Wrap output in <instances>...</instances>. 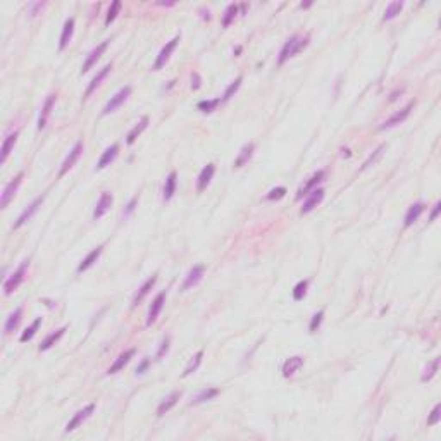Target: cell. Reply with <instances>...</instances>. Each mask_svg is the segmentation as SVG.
I'll list each match as a JSON object with an SVG mask.
<instances>
[{
  "mask_svg": "<svg viewBox=\"0 0 441 441\" xmlns=\"http://www.w3.org/2000/svg\"><path fill=\"white\" fill-rule=\"evenodd\" d=\"M307 45H309V35H305V36H302V35L289 36V38L285 42V45L281 47V50H279L278 64L279 66H283L286 60L291 59V57H295L298 52H302V50H304Z\"/></svg>",
  "mask_w": 441,
  "mask_h": 441,
  "instance_id": "6da1fadb",
  "label": "cell"
},
{
  "mask_svg": "<svg viewBox=\"0 0 441 441\" xmlns=\"http://www.w3.org/2000/svg\"><path fill=\"white\" fill-rule=\"evenodd\" d=\"M28 265H29V262L25 260L18 269H16L14 272H12L11 276H9L7 279H5V283H4V293H5V295H11L12 291H16V289L19 288V285L25 281L26 269H28Z\"/></svg>",
  "mask_w": 441,
  "mask_h": 441,
  "instance_id": "7a4b0ae2",
  "label": "cell"
},
{
  "mask_svg": "<svg viewBox=\"0 0 441 441\" xmlns=\"http://www.w3.org/2000/svg\"><path fill=\"white\" fill-rule=\"evenodd\" d=\"M23 178H25V173H19L18 176L16 178H12L11 181H9L7 184H5V188H4V191H2V198H0V207L2 208H5L9 205V202L12 200V198H14V195H16V191H18V188H19V184L23 183Z\"/></svg>",
  "mask_w": 441,
  "mask_h": 441,
  "instance_id": "3957f363",
  "label": "cell"
},
{
  "mask_svg": "<svg viewBox=\"0 0 441 441\" xmlns=\"http://www.w3.org/2000/svg\"><path fill=\"white\" fill-rule=\"evenodd\" d=\"M130 95H131V86H124V88H121L116 95L110 97V100L105 104V107H104L102 114L104 116H107V114H110V112H114L116 109H119V107L126 102V99Z\"/></svg>",
  "mask_w": 441,
  "mask_h": 441,
  "instance_id": "277c9868",
  "label": "cell"
},
{
  "mask_svg": "<svg viewBox=\"0 0 441 441\" xmlns=\"http://www.w3.org/2000/svg\"><path fill=\"white\" fill-rule=\"evenodd\" d=\"M178 43H180V36H174L171 42H167L166 45L162 47V50H160L159 55H157L156 62H154V67H152L154 71H159V69H162V67L166 66V62L169 60L171 53L174 52V49L178 47Z\"/></svg>",
  "mask_w": 441,
  "mask_h": 441,
  "instance_id": "5b68a950",
  "label": "cell"
},
{
  "mask_svg": "<svg viewBox=\"0 0 441 441\" xmlns=\"http://www.w3.org/2000/svg\"><path fill=\"white\" fill-rule=\"evenodd\" d=\"M95 412V405L93 403H90V405H86L85 409L78 410V412L73 415V419L69 420V422L66 424V433H71V431H75L76 427H79L83 422H85L86 419H88L92 414Z\"/></svg>",
  "mask_w": 441,
  "mask_h": 441,
  "instance_id": "8992f818",
  "label": "cell"
},
{
  "mask_svg": "<svg viewBox=\"0 0 441 441\" xmlns=\"http://www.w3.org/2000/svg\"><path fill=\"white\" fill-rule=\"evenodd\" d=\"M81 152H83V141L79 140V141H76V145L73 147V149H71L69 156L64 159L62 167H60V171H59V176L60 178H62L64 174H66L67 171L71 169V167H73L76 162H78V159H79V156H81Z\"/></svg>",
  "mask_w": 441,
  "mask_h": 441,
  "instance_id": "52a82bcc",
  "label": "cell"
},
{
  "mask_svg": "<svg viewBox=\"0 0 441 441\" xmlns=\"http://www.w3.org/2000/svg\"><path fill=\"white\" fill-rule=\"evenodd\" d=\"M412 109H414V102H409L402 110H398V112H395L391 117H388V119L379 126V130H388V128H393V126H396V124H402L403 121L410 116V110Z\"/></svg>",
  "mask_w": 441,
  "mask_h": 441,
  "instance_id": "ba28073f",
  "label": "cell"
},
{
  "mask_svg": "<svg viewBox=\"0 0 441 441\" xmlns=\"http://www.w3.org/2000/svg\"><path fill=\"white\" fill-rule=\"evenodd\" d=\"M43 200H45V197H38V198H35V200H33L31 204L28 205V208H25V212H23V214L19 215L18 221H16V223H14V230H19V228H21L23 224L28 223L29 219H31L33 215H35L36 212H38V208H40V205L43 204Z\"/></svg>",
  "mask_w": 441,
  "mask_h": 441,
  "instance_id": "9c48e42d",
  "label": "cell"
},
{
  "mask_svg": "<svg viewBox=\"0 0 441 441\" xmlns=\"http://www.w3.org/2000/svg\"><path fill=\"white\" fill-rule=\"evenodd\" d=\"M109 42H110V40H105V42H102V43H100V45H97L95 49H93L92 52H90V55L86 57L85 64H83V67H81V75L88 73V71L92 69L93 66H95L97 60H99L100 57H102V53L105 52V49H107V45H109Z\"/></svg>",
  "mask_w": 441,
  "mask_h": 441,
  "instance_id": "30bf717a",
  "label": "cell"
},
{
  "mask_svg": "<svg viewBox=\"0 0 441 441\" xmlns=\"http://www.w3.org/2000/svg\"><path fill=\"white\" fill-rule=\"evenodd\" d=\"M164 304H166V291L159 293L156 297V300L152 302V305H150L149 309V315H147V326H152L154 322L157 321V317H159L160 311H162Z\"/></svg>",
  "mask_w": 441,
  "mask_h": 441,
  "instance_id": "8fae6325",
  "label": "cell"
},
{
  "mask_svg": "<svg viewBox=\"0 0 441 441\" xmlns=\"http://www.w3.org/2000/svg\"><path fill=\"white\" fill-rule=\"evenodd\" d=\"M204 272H205L204 265H193V267L188 271V274H186V278H184V283H183V286H181V289H190V288H193V286H197L198 283L202 281V278H204Z\"/></svg>",
  "mask_w": 441,
  "mask_h": 441,
  "instance_id": "7c38bea8",
  "label": "cell"
},
{
  "mask_svg": "<svg viewBox=\"0 0 441 441\" xmlns=\"http://www.w3.org/2000/svg\"><path fill=\"white\" fill-rule=\"evenodd\" d=\"M322 198H324V190L322 188H315V190H312L311 193H309L307 200L304 202V205H302V214H307V212H311L312 208H315L319 204L322 202Z\"/></svg>",
  "mask_w": 441,
  "mask_h": 441,
  "instance_id": "4fadbf2b",
  "label": "cell"
},
{
  "mask_svg": "<svg viewBox=\"0 0 441 441\" xmlns=\"http://www.w3.org/2000/svg\"><path fill=\"white\" fill-rule=\"evenodd\" d=\"M322 180H324V171H317V173L312 174V176L309 178L307 183H305L304 186L298 190V195H297L298 200H300V198H304V197H307V195L311 193L312 190H315V188H317V184L321 183Z\"/></svg>",
  "mask_w": 441,
  "mask_h": 441,
  "instance_id": "5bb4252c",
  "label": "cell"
},
{
  "mask_svg": "<svg viewBox=\"0 0 441 441\" xmlns=\"http://www.w3.org/2000/svg\"><path fill=\"white\" fill-rule=\"evenodd\" d=\"M112 202H114L112 195H110L109 191H104V193L100 195L99 202H97L95 210H93V219H100L102 215H105L107 210L112 207Z\"/></svg>",
  "mask_w": 441,
  "mask_h": 441,
  "instance_id": "9a60e30c",
  "label": "cell"
},
{
  "mask_svg": "<svg viewBox=\"0 0 441 441\" xmlns=\"http://www.w3.org/2000/svg\"><path fill=\"white\" fill-rule=\"evenodd\" d=\"M215 173V166L214 164H207V166L204 167V169L200 171V174H198V180H197V191H204L205 188L208 186V183H210L212 176H214Z\"/></svg>",
  "mask_w": 441,
  "mask_h": 441,
  "instance_id": "2e32d148",
  "label": "cell"
},
{
  "mask_svg": "<svg viewBox=\"0 0 441 441\" xmlns=\"http://www.w3.org/2000/svg\"><path fill=\"white\" fill-rule=\"evenodd\" d=\"M110 69H112V64H107V66H104L102 69H100L99 73H97V76L92 79V83H90V85H88V88H86L85 97H83V99H88V97L92 95L93 92H95V90H97V86H99L100 83H102L104 79H105V76L110 73Z\"/></svg>",
  "mask_w": 441,
  "mask_h": 441,
  "instance_id": "e0dca14e",
  "label": "cell"
},
{
  "mask_svg": "<svg viewBox=\"0 0 441 441\" xmlns=\"http://www.w3.org/2000/svg\"><path fill=\"white\" fill-rule=\"evenodd\" d=\"M55 100H57L55 93H52V95L47 97L45 104H43V107H42V112H40V117H38V130H43V128H45L47 121H49V116H50V110H52Z\"/></svg>",
  "mask_w": 441,
  "mask_h": 441,
  "instance_id": "ac0fdd59",
  "label": "cell"
},
{
  "mask_svg": "<svg viewBox=\"0 0 441 441\" xmlns=\"http://www.w3.org/2000/svg\"><path fill=\"white\" fill-rule=\"evenodd\" d=\"M117 152H119V145H117V143H112L110 147H107L105 152H104L102 157L99 159L97 169H104V167L110 166V162H112V160L117 157Z\"/></svg>",
  "mask_w": 441,
  "mask_h": 441,
  "instance_id": "d6986e66",
  "label": "cell"
},
{
  "mask_svg": "<svg viewBox=\"0 0 441 441\" xmlns=\"http://www.w3.org/2000/svg\"><path fill=\"white\" fill-rule=\"evenodd\" d=\"M134 355V348H130V350H126V352L124 353H121L119 357H117L116 359V362L112 363V365L109 367V371H107V374H116V372H119L121 369H123L124 365H126L128 362H130L131 360V357Z\"/></svg>",
  "mask_w": 441,
  "mask_h": 441,
  "instance_id": "ffe728a7",
  "label": "cell"
},
{
  "mask_svg": "<svg viewBox=\"0 0 441 441\" xmlns=\"http://www.w3.org/2000/svg\"><path fill=\"white\" fill-rule=\"evenodd\" d=\"M156 283H157V276H152V278H149L147 281L143 283V285H141V288L138 289V293L134 295V298H133V307H136L138 304H141V302H143V298L149 295L150 289L154 288V285H156Z\"/></svg>",
  "mask_w": 441,
  "mask_h": 441,
  "instance_id": "44dd1931",
  "label": "cell"
},
{
  "mask_svg": "<svg viewBox=\"0 0 441 441\" xmlns=\"http://www.w3.org/2000/svg\"><path fill=\"white\" fill-rule=\"evenodd\" d=\"M302 365H304V359H302V357H298V355L291 357V359H288L285 363H283V376H285V378H289V376L295 374Z\"/></svg>",
  "mask_w": 441,
  "mask_h": 441,
  "instance_id": "7402d4cb",
  "label": "cell"
},
{
  "mask_svg": "<svg viewBox=\"0 0 441 441\" xmlns=\"http://www.w3.org/2000/svg\"><path fill=\"white\" fill-rule=\"evenodd\" d=\"M73 33H75V19L69 18L66 23H64L62 28V35H60V42H59V50H64L67 47V43L73 38Z\"/></svg>",
  "mask_w": 441,
  "mask_h": 441,
  "instance_id": "603a6c76",
  "label": "cell"
},
{
  "mask_svg": "<svg viewBox=\"0 0 441 441\" xmlns=\"http://www.w3.org/2000/svg\"><path fill=\"white\" fill-rule=\"evenodd\" d=\"M424 212V204L422 202H417V204H414V205H410V208L409 210H407V214H405V228H409V226H412L414 223H415L417 219L420 217V214H422Z\"/></svg>",
  "mask_w": 441,
  "mask_h": 441,
  "instance_id": "cb8c5ba5",
  "label": "cell"
},
{
  "mask_svg": "<svg viewBox=\"0 0 441 441\" xmlns=\"http://www.w3.org/2000/svg\"><path fill=\"white\" fill-rule=\"evenodd\" d=\"M64 333H66V326H62V328H59L57 331L50 333L49 336H47L45 339L42 341V345H40V352H47V350H50L53 345H55L57 341H59L60 338L64 336Z\"/></svg>",
  "mask_w": 441,
  "mask_h": 441,
  "instance_id": "d4e9b609",
  "label": "cell"
},
{
  "mask_svg": "<svg viewBox=\"0 0 441 441\" xmlns=\"http://www.w3.org/2000/svg\"><path fill=\"white\" fill-rule=\"evenodd\" d=\"M100 254H102V247H97V248H93V250L90 252V254L86 255L85 259H83V260H81V264L78 265V272H85V271H88V269L92 267V265L95 264L97 260H99Z\"/></svg>",
  "mask_w": 441,
  "mask_h": 441,
  "instance_id": "484cf974",
  "label": "cell"
},
{
  "mask_svg": "<svg viewBox=\"0 0 441 441\" xmlns=\"http://www.w3.org/2000/svg\"><path fill=\"white\" fill-rule=\"evenodd\" d=\"M147 126H149V117L145 116V117H141L140 123H138L136 126H134L133 130H131L130 133H128V136H126V143H128V145H133L134 141H136V138L140 136V134L143 133L145 130H147Z\"/></svg>",
  "mask_w": 441,
  "mask_h": 441,
  "instance_id": "4316f807",
  "label": "cell"
},
{
  "mask_svg": "<svg viewBox=\"0 0 441 441\" xmlns=\"http://www.w3.org/2000/svg\"><path fill=\"white\" fill-rule=\"evenodd\" d=\"M181 395H183L181 391H173V393H171V395L167 396V398L159 405V409H157V415H164L166 412H169V410L178 403V400L181 398Z\"/></svg>",
  "mask_w": 441,
  "mask_h": 441,
  "instance_id": "83f0119b",
  "label": "cell"
},
{
  "mask_svg": "<svg viewBox=\"0 0 441 441\" xmlns=\"http://www.w3.org/2000/svg\"><path fill=\"white\" fill-rule=\"evenodd\" d=\"M176 183H178V174L174 171H171L169 176L166 178V184H164V200H171L176 193Z\"/></svg>",
  "mask_w": 441,
  "mask_h": 441,
  "instance_id": "f1b7e54d",
  "label": "cell"
},
{
  "mask_svg": "<svg viewBox=\"0 0 441 441\" xmlns=\"http://www.w3.org/2000/svg\"><path fill=\"white\" fill-rule=\"evenodd\" d=\"M18 134H19V131H14V133H11V134H7V136H5L4 143H2V159H0V162H2V164L7 160L9 154H11V149L14 147L16 140H18Z\"/></svg>",
  "mask_w": 441,
  "mask_h": 441,
  "instance_id": "f546056e",
  "label": "cell"
},
{
  "mask_svg": "<svg viewBox=\"0 0 441 441\" xmlns=\"http://www.w3.org/2000/svg\"><path fill=\"white\" fill-rule=\"evenodd\" d=\"M21 315H23V309L21 307H18L11 315H9L7 321H5V326H4V333H5V335H9V333H12L16 328H18L19 321H21Z\"/></svg>",
  "mask_w": 441,
  "mask_h": 441,
  "instance_id": "4dcf8cb0",
  "label": "cell"
},
{
  "mask_svg": "<svg viewBox=\"0 0 441 441\" xmlns=\"http://www.w3.org/2000/svg\"><path fill=\"white\" fill-rule=\"evenodd\" d=\"M254 150H255V145H254V143L245 145L243 149L240 150V156H238V157H236V160H234V167H241V166H245V164H247L248 160H250V157H252V154H254Z\"/></svg>",
  "mask_w": 441,
  "mask_h": 441,
  "instance_id": "1f68e13d",
  "label": "cell"
},
{
  "mask_svg": "<svg viewBox=\"0 0 441 441\" xmlns=\"http://www.w3.org/2000/svg\"><path fill=\"white\" fill-rule=\"evenodd\" d=\"M219 395V389L217 388H205L202 389L200 393H198L197 396H195L193 400H191L190 405H198V403H204V402H208V400H212L214 396Z\"/></svg>",
  "mask_w": 441,
  "mask_h": 441,
  "instance_id": "d6a6232c",
  "label": "cell"
},
{
  "mask_svg": "<svg viewBox=\"0 0 441 441\" xmlns=\"http://www.w3.org/2000/svg\"><path fill=\"white\" fill-rule=\"evenodd\" d=\"M403 9V2H391V4H388V7H386L385 11V16H383V21H391V19H395L396 16L402 12Z\"/></svg>",
  "mask_w": 441,
  "mask_h": 441,
  "instance_id": "836d02e7",
  "label": "cell"
},
{
  "mask_svg": "<svg viewBox=\"0 0 441 441\" xmlns=\"http://www.w3.org/2000/svg\"><path fill=\"white\" fill-rule=\"evenodd\" d=\"M238 11H240V7H238L236 4H230L226 7V11H224V14H223V26L224 28H228V26L231 25V23L234 21V18H236V14H238Z\"/></svg>",
  "mask_w": 441,
  "mask_h": 441,
  "instance_id": "e575fe53",
  "label": "cell"
},
{
  "mask_svg": "<svg viewBox=\"0 0 441 441\" xmlns=\"http://www.w3.org/2000/svg\"><path fill=\"white\" fill-rule=\"evenodd\" d=\"M40 324H42V317H36L35 321L31 322V326H29V328H26V331L21 335V338H19V341H21V343L29 341V339H31L33 336L36 335V331H38Z\"/></svg>",
  "mask_w": 441,
  "mask_h": 441,
  "instance_id": "d590c367",
  "label": "cell"
},
{
  "mask_svg": "<svg viewBox=\"0 0 441 441\" xmlns=\"http://www.w3.org/2000/svg\"><path fill=\"white\" fill-rule=\"evenodd\" d=\"M241 81H243V78H241V76H238L236 79H234L233 83H230V85H228V88L224 90V93H223V97H221V102H228V100L231 99V97L234 95V93L238 92V88H240V85H241Z\"/></svg>",
  "mask_w": 441,
  "mask_h": 441,
  "instance_id": "8d00e7d4",
  "label": "cell"
},
{
  "mask_svg": "<svg viewBox=\"0 0 441 441\" xmlns=\"http://www.w3.org/2000/svg\"><path fill=\"white\" fill-rule=\"evenodd\" d=\"M386 150V145L383 143V145H379L378 149L374 150V152H372V156H369V159L365 160V162L362 164V167H360V171H363V169H367V167H371L372 164H376L378 162V159H381L383 157V152H385Z\"/></svg>",
  "mask_w": 441,
  "mask_h": 441,
  "instance_id": "74e56055",
  "label": "cell"
},
{
  "mask_svg": "<svg viewBox=\"0 0 441 441\" xmlns=\"http://www.w3.org/2000/svg\"><path fill=\"white\" fill-rule=\"evenodd\" d=\"M202 357H204V352H197L195 353V357L193 359L190 360V363H188L186 365V369H184V372H183V378H186V376H190V374H193L195 371H197L198 369V365H200L202 363Z\"/></svg>",
  "mask_w": 441,
  "mask_h": 441,
  "instance_id": "f35d334b",
  "label": "cell"
},
{
  "mask_svg": "<svg viewBox=\"0 0 441 441\" xmlns=\"http://www.w3.org/2000/svg\"><path fill=\"white\" fill-rule=\"evenodd\" d=\"M438 367H440V359H434L433 362L431 363H427V367H426V371H424V374H422V383H427V381H431V379L434 378V376H436V372H438Z\"/></svg>",
  "mask_w": 441,
  "mask_h": 441,
  "instance_id": "ab89813d",
  "label": "cell"
},
{
  "mask_svg": "<svg viewBox=\"0 0 441 441\" xmlns=\"http://www.w3.org/2000/svg\"><path fill=\"white\" fill-rule=\"evenodd\" d=\"M219 104H221V97H219V99H214V100H202V102H198L197 107H198V110H202L204 114H210Z\"/></svg>",
  "mask_w": 441,
  "mask_h": 441,
  "instance_id": "60d3db41",
  "label": "cell"
},
{
  "mask_svg": "<svg viewBox=\"0 0 441 441\" xmlns=\"http://www.w3.org/2000/svg\"><path fill=\"white\" fill-rule=\"evenodd\" d=\"M307 288H309L307 279L300 281L297 286H295V289H293V298H295V300H302V298L305 297V293H307Z\"/></svg>",
  "mask_w": 441,
  "mask_h": 441,
  "instance_id": "b9f144b4",
  "label": "cell"
},
{
  "mask_svg": "<svg viewBox=\"0 0 441 441\" xmlns=\"http://www.w3.org/2000/svg\"><path fill=\"white\" fill-rule=\"evenodd\" d=\"M119 11H121V2H119V0H116V2H112V5L109 7V12H107V18H105V25L107 26H109L110 23H112L114 19L117 18Z\"/></svg>",
  "mask_w": 441,
  "mask_h": 441,
  "instance_id": "7bdbcfd3",
  "label": "cell"
},
{
  "mask_svg": "<svg viewBox=\"0 0 441 441\" xmlns=\"http://www.w3.org/2000/svg\"><path fill=\"white\" fill-rule=\"evenodd\" d=\"M440 419H441V405L436 403L433 412H431V415L427 417V426H436V424L440 422Z\"/></svg>",
  "mask_w": 441,
  "mask_h": 441,
  "instance_id": "ee69618b",
  "label": "cell"
},
{
  "mask_svg": "<svg viewBox=\"0 0 441 441\" xmlns=\"http://www.w3.org/2000/svg\"><path fill=\"white\" fill-rule=\"evenodd\" d=\"M285 195H286V188L278 186V188H272V190L269 191L267 197H265V198H267V200H281Z\"/></svg>",
  "mask_w": 441,
  "mask_h": 441,
  "instance_id": "f6af8a7d",
  "label": "cell"
},
{
  "mask_svg": "<svg viewBox=\"0 0 441 441\" xmlns=\"http://www.w3.org/2000/svg\"><path fill=\"white\" fill-rule=\"evenodd\" d=\"M322 317H324V312L319 311L317 314L312 315V321H311V326H309V329H311V333H315L319 329V326H321L322 322Z\"/></svg>",
  "mask_w": 441,
  "mask_h": 441,
  "instance_id": "bcb514c9",
  "label": "cell"
},
{
  "mask_svg": "<svg viewBox=\"0 0 441 441\" xmlns=\"http://www.w3.org/2000/svg\"><path fill=\"white\" fill-rule=\"evenodd\" d=\"M167 350H169V338H166L162 343H160V348H159V352H157V359H160Z\"/></svg>",
  "mask_w": 441,
  "mask_h": 441,
  "instance_id": "7dc6e473",
  "label": "cell"
},
{
  "mask_svg": "<svg viewBox=\"0 0 441 441\" xmlns=\"http://www.w3.org/2000/svg\"><path fill=\"white\" fill-rule=\"evenodd\" d=\"M43 7H45V2H38V4H31V5H29V14H31V16L38 14V11H40V9H43Z\"/></svg>",
  "mask_w": 441,
  "mask_h": 441,
  "instance_id": "c3c4849f",
  "label": "cell"
},
{
  "mask_svg": "<svg viewBox=\"0 0 441 441\" xmlns=\"http://www.w3.org/2000/svg\"><path fill=\"white\" fill-rule=\"evenodd\" d=\"M200 81H202L200 76H198L197 73H193V75H191V88H193V90L200 88Z\"/></svg>",
  "mask_w": 441,
  "mask_h": 441,
  "instance_id": "681fc988",
  "label": "cell"
},
{
  "mask_svg": "<svg viewBox=\"0 0 441 441\" xmlns=\"http://www.w3.org/2000/svg\"><path fill=\"white\" fill-rule=\"evenodd\" d=\"M134 204H136V197H134V198H131V200H130V204L126 205V212H124V217H128V215H130L131 212H133Z\"/></svg>",
  "mask_w": 441,
  "mask_h": 441,
  "instance_id": "f907efd6",
  "label": "cell"
},
{
  "mask_svg": "<svg viewBox=\"0 0 441 441\" xmlns=\"http://www.w3.org/2000/svg\"><path fill=\"white\" fill-rule=\"evenodd\" d=\"M440 208H441V202H436V205H434L433 212H431V215H429V221H434V219L438 217V214H440Z\"/></svg>",
  "mask_w": 441,
  "mask_h": 441,
  "instance_id": "816d5d0a",
  "label": "cell"
},
{
  "mask_svg": "<svg viewBox=\"0 0 441 441\" xmlns=\"http://www.w3.org/2000/svg\"><path fill=\"white\" fill-rule=\"evenodd\" d=\"M149 363H150V360H143V362H141L140 365L136 367V374H143V372H145V369H147V367H149Z\"/></svg>",
  "mask_w": 441,
  "mask_h": 441,
  "instance_id": "f5cc1de1",
  "label": "cell"
},
{
  "mask_svg": "<svg viewBox=\"0 0 441 441\" xmlns=\"http://www.w3.org/2000/svg\"><path fill=\"white\" fill-rule=\"evenodd\" d=\"M311 5H312V4H311V2H309V4H300V7H302V9H307V7H311Z\"/></svg>",
  "mask_w": 441,
  "mask_h": 441,
  "instance_id": "db71d44e",
  "label": "cell"
}]
</instances>
